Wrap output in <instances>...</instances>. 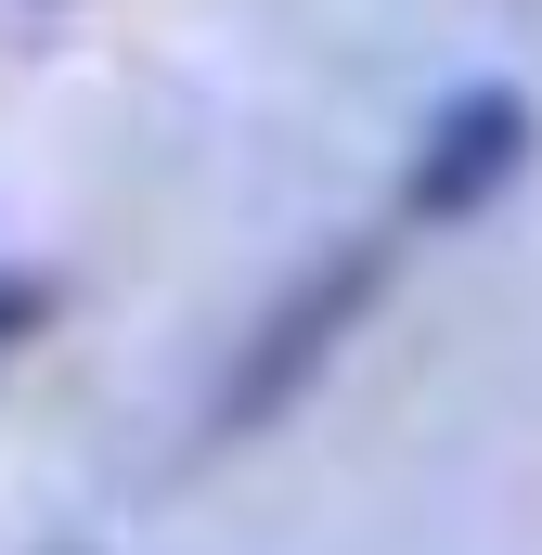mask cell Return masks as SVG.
I'll use <instances>...</instances> for the list:
<instances>
[{"label": "cell", "mask_w": 542, "mask_h": 555, "mask_svg": "<svg viewBox=\"0 0 542 555\" xmlns=\"http://www.w3.org/2000/svg\"><path fill=\"white\" fill-rule=\"evenodd\" d=\"M517 130H530V117H517L504 91L452 104V117H439V142H426V168H413V207H426V220H452L465 194H491V181L517 168Z\"/></svg>", "instance_id": "6da1fadb"}]
</instances>
